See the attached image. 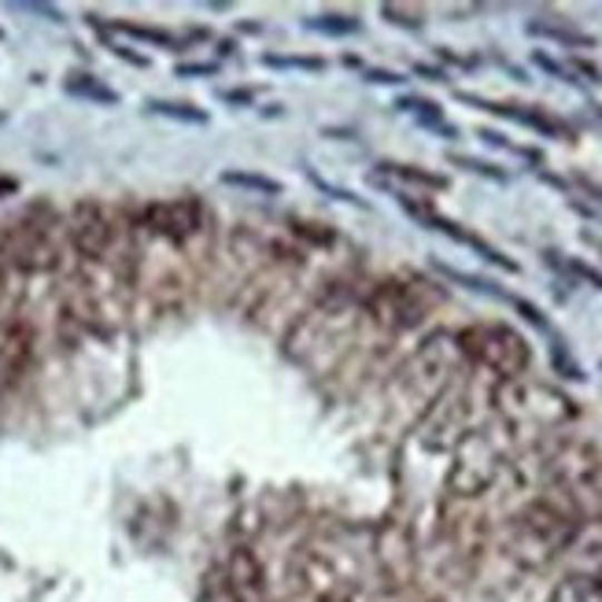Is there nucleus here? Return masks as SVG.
Returning a JSON list of instances; mask_svg holds the SVG:
<instances>
[{
    "label": "nucleus",
    "instance_id": "6ab92c4d",
    "mask_svg": "<svg viewBox=\"0 0 602 602\" xmlns=\"http://www.w3.org/2000/svg\"><path fill=\"white\" fill-rule=\"evenodd\" d=\"M67 92H75V97H86V100H100V103H119V92H111L108 86H100L97 78H89V75H71V78H67Z\"/></svg>",
    "mask_w": 602,
    "mask_h": 602
},
{
    "label": "nucleus",
    "instance_id": "4468645a",
    "mask_svg": "<svg viewBox=\"0 0 602 602\" xmlns=\"http://www.w3.org/2000/svg\"><path fill=\"white\" fill-rule=\"evenodd\" d=\"M458 100H466V103H477V108L484 111H495V115H503V119H514L521 126H532V130H540V134H547V137H570V130L559 122V119H551V115H543V111H517L514 103H492V100H481V97H466V92H458Z\"/></svg>",
    "mask_w": 602,
    "mask_h": 602
},
{
    "label": "nucleus",
    "instance_id": "f8f14e48",
    "mask_svg": "<svg viewBox=\"0 0 602 602\" xmlns=\"http://www.w3.org/2000/svg\"><path fill=\"white\" fill-rule=\"evenodd\" d=\"M226 573H229V588H234L245 602H256L263 595V565L256 562V554L248 547H237L229 554Z\"/></svg>",
    "mask_w": 602,
    "mask_h": 602
},
{
    "label": "nucleus",
    "instance_id": "f257e3e1",
    "mask_svg": "<svg viewBox=\"0 0 602 602\" xmlns=\"http://www.w3.org/2000/svg\"><path fill=\"white\" fill-rule=\"evenodd\" d=\"M584 521L573 514V506L554 495V500H536L529 503L511 521V532H506V551L517 565L525 570H543L559 559L562 551H570L576 536H581Z\"/></svg>",
    "mask_w": 602,
    "mask_h": 602
},
{
    "label": "nucleus",
    "instance_id": "2eb2a0df",
    "mask_svg": "<svg viewBox=\"0 0 602 602\" xmlns=\"http://www.w3.org/2000/svg\"><path fill=\"white\" fill-rule=\"evenodd\" d=\"M547 602H602V592H599L595 576L573 573V576H565V581L554 584Z\"/></svg>",
    "mask_w": 602,
    "mask_h": 602
},
{
    "label": "nucleus",
    "instance_id": "c85d7f7f",
    "mask_svg": "<svg viewBox=\"0 0 602 602\" xmlns=\"http://www.w3.org/2000/svg\"><path fill=\"white\" fill-rule=\"evenodd\" d=\"M218 63H189V67H178V75H215Z\"/></svg>",
    "mask_w": 602,
    "mask_h": 602
},
{
    "label": "nucleus",
    "instance_id": "6e6552de",
    "mask_svg": "<svg viewBox=\"0 0 602 602\" xmlns=\"http://www.w3.org/2000/svg\"><path fill=\"white\" fill-rule=\"evenodd\" d=\"M204 223V211L193 196H178V200H156L145 207L148 234L170 240V245H185Z\"/></svg>",
    "mask_w": 602,
    "mask_h": 602
},
{
    "label": "nucleus",
    "instance_id": "a878e982",
    "mask_svg": "<svg viewBox=\"0 0 602 602\" xmlns=\"http://www.w3.org/2000/svg\"><path fill=\"white\" fill-rule=\"evenodd\" d=\"M573 207H581V211L592 218H602V189H588L584 200H573Z\"/></svg>",
    "mask_w": 602,
    "mask_h": 602
},
{
    "label": "nucleus",
    "instance_id": "9d476101",
    "mask_svg": "<svg viewBox=\"0 0 602 602\" xmlns=\"http://www.w3.org/2000/svg\"><path fill=\"white\" fill-rule=\"evenodd\" d=\"M296 581H299V588H304L307 595H315V599L341 602V595H344V581H341L337 565H329V562L322 559V554H315V551H304V554H299V562H296Z\"/></svg>",
    "mask_w": 602,
    "mask_h": 602
},
{
    "label": "nucleus",
    "instance_id": "7c9ffc66",
    "mask_svg": "<svg viewBox=\"0 0 602 602\" xmlns=\"http://www.w3.org/2000/svg\"><path fill=\"white\" fill-rule=\"evenodd\" d=\"M595 584H599V592H602V570H599V576H595Z\"/></svg>",
    "mask_w": 602,
    "mask_h": 602
},
{
    "label": "nucleus",
    "instance_id": "bb28decb",
    "mask_svg": "<svg viewBox=\"0 0 602 602\" xmlns=\"http://www.w3.org/2000/svg\"><path fill=\"white\" fill-rule=\"evenodd\" d=\"M381 11H385V16H388L392 22H399V27H411V30H418V27H422V19H411V11H403V8H396V4H385Z\"/></svg>",
    "mask_w": 602,
    "mask_h": 602
},
{
    "label": "nucleus",
    "instance_id": "423d86ee",
    "mask_svg": "<svg viewBox=\"0 0 602 602\" xmlns=\"http://www.w3.org/2000/svg\"><path fill=\"white\" fill-rule=\"evenodd\" d=\"M433 299L425 296V282H385L369 299L374 315L392 329H411L418 326L430 310Z\"/></svg>",
    "mask_w": 602,
    "mask_h": 602
},
{
    "label": "nucleus",
    "instance_id": "aec40b11",
    "mask_svg": "<svg viewBox=\"0 0 602 602\" xmlns=\"http://www.w3.org/2000/svg\"><path fill=\"white\" fill-rule=\"evenodd\" d=\"M304 27L315 30V33H329V38H344V33L363 30V22H358L355 16H315V19H307Z\"/></svg>",
    "mask_w": 602,
    "mask_h": 602
},
{
    "label": "nucleus",
    "instance_id": "39448f33",
    "mask_svg": "<svg viewBox=\"0 0 602 602\" xmlns=\"http://www.w3.org/2000/svg\"><path fill=\"white\" fill-rule=\"evenodd\" d=\"M500 403H503L506 418L521 422V425H559L576 414L570 407V399L543 385H511L506 392H500Z\"/></svg>",
    "mask_w": 602,
    "mask_h": 602
},
{
    "label": "nucleus",
    "instance_id": "412c9836",
    "mask_svg": "<svg viewBox=\"0 0 602 602\" xmlns=\"http://www.w3.org/2000/svg\"><path fill=\"white\" fill-rule=\"evenodd\" d=\"M152 115H167V119H178V122H207V111L193 108V103H181V100H152L148 103Z\"/></svg>",
    "mask_w": 602,
    "mask_h": 602
},
{
    "label": "nucleus",
    "instance_id": "b1692460",
    "mask_svg": "<svg viewBox=\"0 0 602 602\" xmlns=\"http://www.w3.org/2000/svg\"><path fill=\"white\" fill-rule=\"evenodd\" d=\"M119 33H126V38H141V41H152V45H174V38L170 33H164V30H148V27H130V22H119V27H115Z\"/></svg>",
    "mask_w": 602,
    "mask_h": 602
},
{
    "label": "nucleus",
    "instance_id": "ddd939ff",
    "mask_svg": "<svg viewBox=\"0 0 602 602\" xmlns=\"http://www.w3.org/2000/svg\"><path fill=\"white\" fill-rule=\"evenodd\" d=\"M411 207V204H407ZM411 215H418L422 223H430V229H440V234H447L451 240H458V245H466V248H473V251H481V259H488V263H495V266H503V270H517V263L514 259H506L503 251H495L492 245H484L481 237H473V234H466V229H458L455 223H447V218H440V215H430V211H422V207H411Z\"/></svg>",
    "mask_w": 602,
    "mask_h": 602
},
{
    "label": "nucleus",
    "instance_id": "c756f323",
    "mask_svg": "<svg viewBox=\"0 0 602 602\" xmlns=\"http://www.w3.org/2000/svg\"><path fill=\"white\" fill-rule=\"evenodd\" d=\"M369 82H385V86H399L403 75H392V71H369Z\"/></svg>",
    "mask_w": 602,
    "mask_h": 602
},
{
    "label": "nucleus",
    "instance_id": "a211bd4d",
    "mask_svg": "<svg viewBox=\"0 0 602 602\" xmlns=\"http://www.w3.org/2000/svg\"><path fill=\"white\" fill-rule=\"evenodd\" d=\"M399 111H411V115H418V122L422 126H433V130H444V134H455L451 126L444 122V115H440V108L433 100H422V97H403L399 103H396Z\"/></svg>",
    "mask_w": 602,
    "mask_h": 602
},
{
    "label": "nucleus",
    "instance_id": "20e7f679",
    "mask_svg": "<svg viewBox=\"0 0 602 602\" xmlns=\"http://www.w3.org/2000/svg\"><path fill=\"white\" fill-rule=\"evenodd\" d=\"M347 326H352V307L347 304H318L299 326L288 333L285 355L299 366H315L318 355L333 347L329 341H344Z\"/></svg>",
    "mask_w": 602,
    "mask_h": 602
},
{
    "label": "nucleus",
    "instance_id": "cd10ccee",
    "mask_svg": "<svg viewBox=\"0 0 602 602\" xmlns=\"http://www.w3.org/2000/svg\"><path fill=\"white\" fill-rule=\"evenodd\" d=\"M570 266H573V274H581V277H584V282H592L595 288H602V274L592 270V266H588V263H570Z\"/></svg>",
    "mask_w": 602,
    "mask_h": 602
},
{
    "label": "nucleus",
    "instance_id": "1a4fd4ad",
    "mask_svg": "<svg viewBox=\"0 0 602 602\" xmlns=\"http://www.w3.org/2000/svg\"><path fill=\"white\" fill-rule=\"evenodd\" d=\"M67 234L82 259H103L111 248V218L97 200H78L67 218Z\"/></svg>",
    "mask_w": 602,
    "mask_h": 602
},
{
    "label": "nucleus",
    "instance_id": "5701e85b",
    "mask_svg": "<svg viewBox=\"0 0 602 602\" xmlns=\"http://www.w3.org/2000/svg\"><path fill=\"white\" fill-rule=\"evenodd\" d=\"M266 67H288V71H322V60H310V56H263Z\"/></svg>",
    "mask_w": 602,
    "mask_h": 602
},
{
    "label": "nucleus",
    "instance_id": "393cba45",
    "mask_svg": "<svg viewBox=\"0 0 602 602\" xmlns=\"http://www.w3.org/2000/svg\"><path fill=\"white\" fill-rule=\"evenodd\" d=\"M451 164H458V167H466L473 174H484V178H495V181H506V174L503 170H495L492 164H481V159H466V156H451Z\"/></svg>",
    "mask_w": 602,
    "mask_h": 602
},
{
    "label": "nucleus",
    "instance_id": "dca6fc26",
    "mask_svg": "<svg viewBox=\"0 0 602 602\" xmlns=\"http://www.w3.org/2000/svg\"><path fill=\"white\" fill-rule=\"evenodd\" d=\"M529 33H536V38H551L559 45H573V49H592L595 45V38H588V33L565 27V22H547V19L529 22Z\"/></svg>",
    "mask_w": 602,
    "mask_h": 602
},
{
    "label": "nucleus",
    "instance_id": "f03ea898",
    "mask_svg": "<svg viewBox=\"0 0 602 602\" xmlns=\"http://www.w3.org/2000/svg\"><path fill=\"white\" fill-rule=\"evenodd\" d=\"M506 462V440L492 430H477L466 433L462 444L455 447V462H451L447 473V492L458 495V500H473V495L488 492L495 477L503 473Z\"/></svg>",
    "mask_w": 602,
    "mask_h": 602
},
{
    "label": "nucleus",
    "instance_id": "f3484780",
    "mask_svg": "<svg viewBox=\"0 0 602 602\" xmlns=\"http://www.w3.org/2000/svg\"><path fill=\"white\" fill-rule=\"evenodd\" d=\"M218 181L237 185V189H248V193H263V196L282 193V181L266 178V174H251V170H223V174H218Z\"/></svg>",
    "mask_w": 602,
    "mask_h": 602
},
{
    "label": "nucleus",
    "instance_id": "4be33fe9",
    "mask_svg": "<svg viewBox=\"0 0 602 602\" xmlns=\"http://www.w3.org/2000/svg\"><path fill=\"white\" fill-rule=\"evenodd\" d=\"M388 174H396L399 181H414V185H425V189H447V178L430 170H414V167H403V164H385Z\"/></svg>",
    "mask_w": 602,
    "mask_h": 602
},
{
    "label": "nucleus",
    "instance_id": "0eeeda50",
    "mask_svg": "<svg viewBox=\"0 0 602 602\" xmlns=\"http://www.w3.org/2000/svg\"><path fill=\"white\" fill-rule=\"evenodd\" d=\"M0 251H4L8 263H16L19 270H52L56 266V245L49 237V229L38 223H16L0 237Z\"/></svg>",
    "mask_w": 602,
    "mask_h": 602
},
{
    "label": "nucleus",
    "instance_id": "9b49d317",
    "mask_svg": "<svg viewBox=\"0 0 602 602\" xmlns=\"http://www.w3.org/2000/svg\"><path fill=\"white\" fill-rule=\"evenodd\" d=\"M377 559H381V570L392 576V584H407L411 573H414V551H411V540L403 529H385L377 540Z\"/></svg>",
    "mask_w": 602,
    "mask_h": 602
},
{
    "label": "nucleus",
    "instance_id": "7ed1b4c3",
    "mask_svg": "<svg viewBox=\"0 0 602 602\" xmlns=\"http://www.w3.org/2000/svg\"><path fill=\"white\" fill-rule=\"evenodd\" d=\"M458 352L473 355L481 366H488L492 374H500L506 381H517L532 363V352L521 333L511 326H473L466 333H458Z\"/></svg>",
    "mask_w": 602,
    "mask_h": 602
}]
</instances>
